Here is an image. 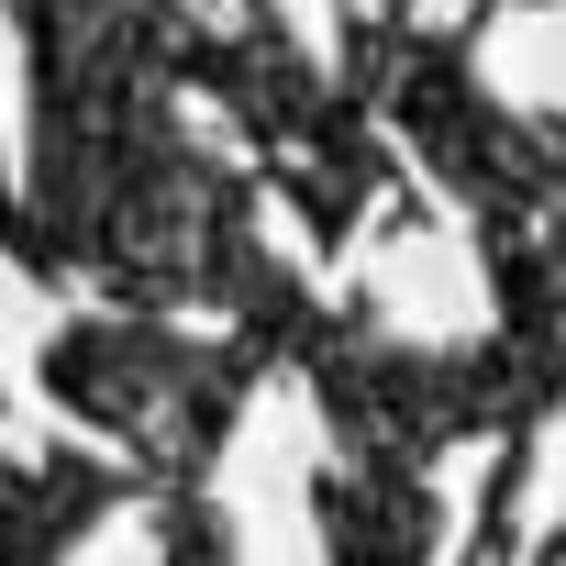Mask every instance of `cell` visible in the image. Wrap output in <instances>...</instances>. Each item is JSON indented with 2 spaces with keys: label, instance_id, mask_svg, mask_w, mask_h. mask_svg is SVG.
I'll return each mask as SVG.
<instances>
[{
  "label": "cell",
  "instance_id": "3",
  "mask_svg": "<svg viewBox=\"0 0 566 566\" xmlns=\"http://www.w3.org/2000/svg\"><path fill=\"white\" fill-rule=\"evenodd\" d=\"M112 500H134V467H78V455H0V566H56Z\"/></svg>",
  "mask_w": 566,
  "mask_h": 566
},
{
  "label": "cell",
  "instance_id": "2",
  "mask_svg": "<svg viewBox=\"0 0 566 566\" xmlns=\"http://www.w3.org/2000/svg\"><path fill=\"white\" fill-rule=\"evenodd\" d=\"M255 356L266 334L233 323V334H178L156 312H112V323H67L45 345V389L67 411H90L112 444H134V478L156 489H200L244 389H255Z\"/></svg>",
  "mask_w": 566,
  "mask_h": 566
},
{
  "label": "cell",
  "instance_id": "1",
  "mask_svg": "<svg viewBox=\"0 0 566 566\" xmlns=\"http://www.w3.org/2000/svg\"><path fill=\"white\" fill-rule=\"evenodd\" d=\"M167 0H34V211L23 255L145 301H222L266 345L301 334V301L255 244L211 156H189L167 101Z\"/></svg>",
  "mask_w": 566,
  "mask_h": 566
},
{
  "label": "cell",
  "instance_id": "4",
  "mask_svg": "<svg viewBox=\"0 0 566 566\" xmlns=\"http://www.w3.org/2000/svg\"><path fill=\"white\" fill-rule=\"evenodd\" d=\"M323 533H334V566H422L433 555V511H422V478H389V467H323L312 489Z\"/></svg>",
  "mask_w": 566,
  "mask_h": 566
}]
</instances>
